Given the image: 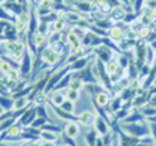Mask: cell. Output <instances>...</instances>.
<instances>
[{"instance_id":"obj_3","label":"cell","mask_w":156,"mask_h":146,"mask_svg":"<svg viewBox=\"0 0 156 146\" xmlns=\"http://www.w3.org/2000/svg\"><path fill=\"white\" fill-rule=\"evenodd\" d=\"M33 68H34V55L26 49L23 55V59H22L21 64H19V71H21V75L22 78H27V75L33 73Z\"/></svg>"},{"instance_id":"obj_40","label":"cell","mask_w":156,"mask_h":146,"mask_svg":"<svg viewBox=\"0 0 156 146\" xmlns=\"http://www.w3.org/2000/svg\"><path fill=\"white\" fill-rule=\"evenodd\" d=\"M2 42H3V38H2V37H0V44H2Z\"/></svg>"},{"instance_id":"obj_36","label":"cell","mask_w":156,"mask_h":146,"mask_svg":"<svg viewBox=\"0 0 156 146\" xmlns=\"http://www.w3.org/2000/svg\"><path fill=\"white\" fill-rule=\"evenodd\" d=\"M45 123H48V120H45V119H43V117H36L34 119V122L32 123V127H34V128H38V130H41V128L44 127V124H45Z\"/></svg>"},{"instance_id":"obj_9","label":"cell","mask_w":156,"mask_h":146,"mask_svg":"<svg viewBox=\"0 0 156 146\" xmlns=\"http://www.w3.org/2000/svg\"><path fill=\"white\" fill-rule=\"evenodd\" d=\"M93 130L96 131L100 137H104L111 131V124L107 120L103 119L101 116H97L96 122H94V124H93Z\"/></svg>"},{"instance_id":"obj_27","label":"cell","mask_w":156,"mask_h":146,"mask_svg":"<svg viewBox=\"0 0 156 146\" xmlns=\"http://www.w3.org/2000/svg\"><path fill=\"white\" fill-rule=\"evenodd\" d=\"M71 73H67L65 76H63L62 79L59 81V83L55 86V89L54 90H65V89H67L69 87V83H70V81H71Z\"/></svg>"},{"instance_id":"obj_35","label":"cell","mask_w":156,"mask_h":146,"mask_svg":"<svg viewBox=\"0 0 156 146\" xmlns=\"http://www.w3.org/2000/svg\"><path fill=\"white\" fill-rule=\"evenodd\" d=\"M36 111H37V116L38 117H43V119L48 120V122H51L48 117V114H47V108L45 105H40V107H36Z\"/></svg>"},{"instance_id":"obj_13","label":"cell","mask_w":156,"mask_h":146,"mask_svg":"<svg viewBox=\"0 0 156 146\" xmlns=\"http://www.w3.org/2000/svg\"><path fill=\"white\" fill-rule=\"evenodd\" d=\"M89 60H90V57L89 56H82L80 57V59H77L74 63H71V64H69V71L70 73H78V71L83 70L85 67H88L89 64Z\"/></svg>"},{"instance_id":"obj_39","label":"cell","mask_w":156,"mask_h":146,"mask_svg":"<svg viewBox=\"0 0 156 146\" xmlns=\"http://www.w3.org/2000/svg\"><path fill=\"white\" fill-rule=\"evenodd\" d=\"M154 86H156V76H155V81H154Z\"/></svg>"},{"instance_id":"obj_33","label":"cell","mask_w":156,"mask_h":146,"mask_svg":"<svg viewBox=\"0 0 156 146\" xmlns=\"http://www.w3.org/2000/svg\"><path fill=\"white\" fill-rule=\"evenodd\" d=\"M65 18L66 21H67V23H73L76 25L78 21H80L81 15L78 12H73V11H67V12H65Z\"/></svg>"},{"instance_id":"obj_34","label":"cell","mask_w":156,"mask_h":146,"mask_svg":"<svg viewBox=\"0 0 156 146\" xmlns=\"http://www.w3.org/2000/svg\"><path fill=\"white\" fill-rule=\"evenodd\" d=\"M54 7V0H38L37 8H47V10H52Z\"/></svg>"},{"instance_id":"obj_24","label":"cell","mask_w":156,"mask_h":146,"mask_svg":"<svg viewBox=\"0 0 156 146\" xmlns=\"http://www.w3.org/2000/svg\"><path fill=\"white\" fill-rule=\"evenodd\" d=\"M74 5H76L80 11H82V12H92L93 10H96L94 5H93V3L83 2V0H81V2H76L74 3Z\"/></svg>"},{"instance_id":"obj_30","label":"cell","mask_w":156,"mask_h":146,"mask_svg":"<svg viewBox=\"0 0 156 146\" xmlns=\"http://www.w3.org/2000/svg\"><path fill=\"white\" fill-rule=\"evenodd\" d=\"M138 111L143 114L144 117H149V116H154V115H156V107L151 105V104H147V105H144L143 108H140Z\"/></svg>"},{"instance_id":"obj_2","label":"cell","mask_w":156,"mask_h":146,"mask_svg":"<svg viewBox=\"0 0 156 146\" xmlns=\"http://www.w3.org/2000/svg\"><path fill=\"white\" fill-rule=\"evenodd\" d=\"M122 126V131L125 134L130 137H134V138H143V137L148 135L149 134V126L145 122L141 123H130V124H123V123H119Z\"/></svg>"},{"instance_id":"obj_32","label":"cell","mask_w":156,"mask_h":146,"mask_svg":"<svg viewBox=\"0 0 156 146\" xmlns=\"http://www.w3.org/2000/svg\"><path fill=\"white\" fill-rule=\"evenodd\" d=\"M76 107H77V103H73V101H70V100H66L65 103L60 105V108H62L63 111L69 112V114L76 115Z\"/></svg>"},{"instance_id":"obj_28","label":"cell","mask_w":156,"mask_h":146,"mask_svg":"<svg viewBox=\"0 0 156 146\" xmlns=\"http://www.w3.org/2000/svg\"><path fill=\"white\" fill-rule=\"evenodd\" d=\"M110 104H111V111L112 112H118V111H121L122 108H125V105H123L125 100L121 97V96H118L116 98H114Z\"/></svg>"},{"instance_id":"obj_23","label":"cell","mask_w":156,"mask_h":146,"mask_svg":"<svg viewBox=\"0 0 156 146\" xmlns=\"http://www.w3.org/2000/svg\"><path fill=\"white\" fill-rule=\"evenodd\" d=\"M156 62V51L152 49L151 46L147 44V53H145V64H148L149 67H154Z\"/></svg>"},{"instance_id":"obj_8","label":"cell","mask_w":156,"mask_h":146,"mask_svg":"<svg viewBox=\"0 0 156 146\" xmlns=\"http://www.w3.org/2000/svg\"><path fill=\"white\" fill-rule=\"evenodd\" d=\"M111 103V92H108V90H101V92H99L97 94H94V104H96L97 108H107L108 105H110Z\"/></svg>"},{"instance_id":"obj_12","label":"cell","mask_w":156,"mask_h":146,"mask_svg":"<svg viewBox=\"0 0 156 146\" xmlns=\"http://www.w3.org/2000/svg\"><path fill=\"white\" fill-rule=\"evenodd\" d=\"M48 98L51 100V104L54 107H60L66 100H67L63 90H52V92L48 93Z\"/></svg>"},{"instance_id":"obj_19","label":"cell","mask_w":156,"mask_h":146,"mask_svg":"<svg viewBox=\"0 0 156 146\" xmlns=\"http://www.w3.org/2000/svg\"><path fill=\"white\" fill-rule=\"evenodd\" d=\"M58 135L59 134L51 133V131H45L41 130L40 131V141L41 142H48V144H55L58 141Z\"/></svg>"},{"instance_id":"obj_41","label":"cell","mask_w":156,"mask_h":146,"mask_svg":"<svg viewBox=\"0 0 156 146\" xmlns=\"http://www.w3.org/2000/svg\"><path fill=\"white\" fill-rule=\"evenodd\" d=\"M104 146H114L112 144H110V145H104Z\"/></svg>"},{"instance_id":"obj_22","label":"cell","mask_w":156,"mask_h":146,"mask_svg":"<svg viewBox=\"0 0 156 146\" xmlns=\"http://www.w3.org/2000/svg\"><path fill=\"white\" fill-rule=\"evenodd\" d=\"M71 75H73V74H71ZM69 87L73 90H77V92H82V90L86 87V83L83 81H81L80 78L71 76V81H70V83H69Z\"/></svg>"},{"instance_id":"obj_14","label":"cell","mask_w":156,"mask_h":146,"mask_svg":"<svg viewBox=\"0 0 156 146\" xmlns=\"http://www.w3.org/2000/svg\"><path fill=\"white\" fill-rule=\"evenodd\" d=\"M33 42V45L36 48H44V46L48 45V36L44 34V33H40V32H36L32 36V38H27Z\"/></svg>"},{"instance_id":"obj_20","label":"cell","mask_w":156,"mask_h":146,"mask_svg":"<svg viewBox=\"0 0 156 146\" xmlns=\"http://www.w3.org/2000/svg\"><path fill=\"white\" fill-rule=\"evenodd\" d=\"M14 98L7 97L5 94H0V109L2 111H12Z\"/></svg>"},{"instance_id":"obj_21","label":"cell","mask_w":156,"mask_h":146,"mask_svg":"<svg viewBox=\"0 0 156 146\" xmlns=\"http://www.w3.org/2000/svg\"><path fill=\"white\" fill-rule=\"evenodd\" d=\"M8 82H12V83H18L19 81L22 79V75H21V71H19V67H12L10 71L7 73L5 75Z\"/></svg>"},{"instance_id":"obj_4","label":"cell","mask_w":156,"mask_h":146,"mask_svg":"<svg viewBox=\"0 0 156 146\" xmlns=\"http://www.w3.org/2000/svg\"><path fill=\"white\" fill-rule=\"evenodd\" d=\"M63 134H65L66 138L70 139H76L80 137L81 134V124L77 122V120H73V122H67L63 127Z\"/></svg>"},{"instance_id":"obj_42","label":"cell","mask_w":156,"mask_h":146,"mask_svg":"<svg viewBox=\"0 0 156 146\" xmlns=\"http://www.w3.org/2000/svg\"><path fill=\"white\" fill-rule=\"evenodd\" d=\"M133 2H136V0H130V3H133Z\"/></svg>"},{"instance_id":"obj_18","label":"cell","mask_w":156,"mask_h":146,"mask_svg":"<svg viewBox=\"0 0 156 146\" xmlns=\"http://www.w3.org/2000/svg\"><path fill=\"white\" fill-rule=\"evenodd\" d=\"M66 25H67V21H66V18H65V12H60L58 19L52 23V32L62 33L63 30L66 29Z\"/></svg>"},{"instance_id":"obj_1","label":"cell","mask_w":156,"mask_h":146,"mask_svg":"<svg viewBox=\"0 0 156 146\" xmlns=\"http://www.w3.org/2000/svg\"><path fill=\"white\" fill-rule=\"evenodd\" d=\"M38 49H41L40 57H41V62L44 63V66L48 67L49 70H51V68L54 70V68L59 64L60 59H62V55L51 45H47V46H44V48H38Z\"/></svg>"},{"instance_id":"obj_5","label":"cell","mask_w":156,"mask_h":146,"mask_svg":"<svg viewBox=\"0 0 156 146\" xmlns=\"http://www.w3.org/2000/svg\"><path fill=\"white\" fill-rule=\"evenodd\" d=\"M97 116H99V115H97L96 112L83 111V112H81V114L77 115V122L80 123L81 126H83V127H93Z\"/></svg>"},{"instance_id":"obj_29","label":"cell","mask_w":156,"mask_h":146,"mask_svg":"<svg viewBox=\"0 0 156 146\" xmlns=\"http://www.w3.org/2000/svg\"><path fill=\"white\" fill-rule=\"evenodd\" d=\"M151 33H152L151 26H143L137 32V40H141V41L148 40V37L151 36Z\"/></svg>"},{"instance_id":"obj_37","label":"cell","mask_w":156,"mask_h":146,"mask_svg":"<svg viewBox=\"0 0 156 146\" xmlns=\"http://www.w3.org/2000/svg\"><path fill=\"white\" fill-rule=\"evenodd\" d=\"M149 134L152 135L155 144H156V124H149Z\"/></svg>"},{"instance_id":"obj_17","label":"cell","mask_w":156,"mask_h":146,"mask_svg":"<svg viewBox=\"0 0 156 146\" xmlns=\"http://www.w3.org/2000/svg\"><path fill=\"white\" fill-rule=\"evenodd\" d=\"M52 111L56 114V116L59 117L60 120H66V123L67 122H73V120H77V116L74 114H69V112L63 111L60 107H52Z\"/></svg>"},{"instance_id":"obj_10","label":"cell","mask_w":156,"mask_h":146,"mask_svg":"<svg viewBox=\"0 0 156 146\" xmlns=\"http://www.w3.org/2000/svg\"><path fill=\"white\" fill-rule=\"evenodd\" d=\"M94 51H96V56H97V59L101 60L103 63L110 62V60L114 57V49H111L110 46L104 45V44H103L101 46H99V48H96Z\"/></svg>"},{"instance_id":"obj_16","label":"cell","mask_w":156,"mask_h":146,"mask_svg":"<svg viewBox=\"0 0 156 146\" xmlns=\"http://www.w3.org/2000/svg\"><path fill=\"white\" fill-rule=\"evenodd\" d=\"M29 105H32L29 97H19V98H14V105H12V111H26L29 108Z\"/></svg>"},{"instance_id":"obj_15","label":"cell","mask_w":156,"mask_h":146,"mask_svg":"<svg viewBox=\"0 0 156 146\" xmlns=\"http://www.w3.org/2000/svg\"><path fill=\"white\" fill-rule=\"evenodd\" d=\"M104 67H105V73L110 76L115 75V74H118L119 71H121V66H119V63H118V57H112L110 62L104 63Z\"/></svg>"},{"instance_id":"obj_25","label":"cell","mask_w":156,"mask_h":146,"mask_svg":"<svg viewBox=\"0 0 156 146\" xmlns=\"http://www.w3.org/2000/svg\"><path fill=\"white\" fill-rule=\"evenodd\" d=\"M63 92H65V96H66V98H67V100L73 101V103H78V101H80V98H81V92L73 90V89H70V87L65 89Z\"/></svg>"},{"instance_id":"obj_38","label":"cell","mask_w":156,"mask_h":146,"mask_svg":"<svg viewBox=\"0 0 156 146\" xmlns=\"http://www.w3.org/2000/svg\"><path fill=\"white\" fill-rule=\"evenodd\" d=\"M54 146H67V145L63 144V142H60V144H56V145H54Z\"/></svg>"},{"instance_id":"obj_7","label":"cell","mask_w":156,"mask_h":146,"mask_svg":"<svg viewBox=\"0 0 156 146\" xmlns=\"http://www.w3.org/2000/svg\"><path fill=\"white\" fill-rule=\"evenodd\" d=\"M107 37L110 38L111 41H114L115 44H119L121 41H123L125 38H126V30L122 26H119V25H114V26L108 30Z\"/></svg>"},{"instance_id":"obj_26","label":"cell","mask_w":156,"mask_h":146,"mask_svg":"<svg viewBox=\"0 0 156 146\" xmlns=\"http://www.w3.org/2000/svg\"><path fill=\"white\" fill-rule=\"evenodd\" d=\"M12 63H11L10 59H5V57H2L0 59V74L2 75H7V73L12 68Z\"/></svg>"},{"instance_id":"obj_6","label":"cell","mask_w":156,"mask_h":146,"mask_svg":"<svg viewBox=\"0 0 156 146\" xmlns=\"http://www.w3.org/2000/svg\"><path fill=\"white\" fill-rule=\"evenodd\" d=\"M36 117H37V111H36V107L32 105L22 114V116L19 117L16 122H18L21 126H23V127H27V126H30L33 122H34Z\"/></svg>"},{"instance_id":"obj_11","label":"cell","mask_w":156,"mask_h":146,"mask_svg":"<svg viewBox=\"0 0 156 146\" xmlns=\"http://www.w3.org/2000/svg\"><path fill=\"white\" fill-rule=\"evenodd\" d=\"M23 131H25L23 126H21L18 122L14 123V124L5 131V139H7V141H11L12 138H21L22 139V134H23Z\"/></svg>"},{"instance_id":"obj_43","label":"cell","mask_w":156,"mask_h":146,"mask_svg":"<svg viewBox=\"0 0 156 146\" xmlns=\"http://www.w3.org/2000/svg\"><path fill=\"white\" fill-rule=\"evenodd\" d=\"M145 146H149V145H145Z\"/></svg>"},{"instance_id":"obj_31","label":"cell","mask_w":156,"mask_h":146,"mask_svg":"<svg viewBox=\"0 0 156 146\" xmlns=\"http://www.w3.org/2000/svg\"><path fill=\"white\" fill-rule=\"evenodd\" d=\"M76 27L77 29H80V30H90V27H92V23H90V21H89L88 18H83V16H81L80 18V21L76 23Z\"/></svg>"}]
</instances>
